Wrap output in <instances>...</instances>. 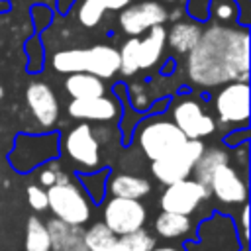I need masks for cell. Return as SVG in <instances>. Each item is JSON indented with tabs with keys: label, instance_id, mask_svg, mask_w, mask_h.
Here are the masks:
<instances>
[{
	"label": "cell",
	"instance_id": "obj_1",
	"mask_svg": "<svg viewBox=\"0 0 251 251\" xmlns=\"http://www.w3.org/2000/svg\"><path fill=\"white\" fill-rule=\"evenodd\" d=\"M186 75L198 86H224L233 80H249V31L214 24L202 31L188 51Z\"/></svg>",
	"mask_w": 251,
	"mask_h": 251
},
{
	"label": "cell",
	"instance_id": "obj_2",
	"mask_svg": "<svg viewBox=\"0 0 251 251\" xmlns=\"http://www.w3.org/2000/svg\"><path fill=\"white\" fill-rule=\"evenodd\" d=\"M167 43V29L163 24L153 25L147 29V35L143 39L129 37L120 49V73L126 76H131L139 69H151L163 55Z\"/></svg>",
	"mask_w": 251,
	"mask_h": 251
},
{
	"label": "cell",
	"instance_id": "obj_3",
	"mask_svg": "<svg viewBox=\"0 0 251 251\" xmlns=\"http://www.w3.org/2000/svg\"><path fill=\"white\" fill-rule=\"evenodd\" d=\"M59 157V135L57 133H18L14 139V149L8 161L14 171L29 173L43 163Z\"/></svg>",
	"mask_w": 251,
	"mask_h": 251
},
{
	"label": "cell",
	"instance_id": "obj_4",
	"mask_svg": "<svg viewBox=\"0 0 251 251\" xmlns=\"http://www.w3.org/2000/svg\"><path fill=\"white\" fill-rule=\"evenodd\" d=\"M184 251H241L235 222L227 214H212L196 227V239L186 241Z\"/></svg>",
	"mask_w": 251,
	"mask_h": 251
},
{
	"label": "cell",
	"instance_id": "obj_5",
	"mask_svg": "<svg viewBox=\"0 0 251 251\" xmlns=\"http://www.w3.org/2000/svg\"><path fill=\"white\" fill-rule=\"evenodd\" d=\"M47 208L55 218L75 226L86 224L92 214L90 200L84 188L80 184H75L73 180L57 182L47 188Z\"/></svg>",
	"mask_w": 251,
	"mask_h": 251
},
{
	"label": "cell",
	"instance_id": "obj_6",
	"mask_svg": "<svg viewBox=\"0 0 251 251\" xmlns=\"http://www.w3.org/2000/svg\"><path fill=\"white\" fill-rule=\"evenodd\" d=\"M188 137L171 120H147L137 127V143L149 161L178 149Z\"/></svg>",
	"mask_w": 251,
	"mask_h": 251
},
{
	"label": "cell",
	"instance_id": "obj_7",
	"mask_svg": "<svg viewBox=\"0 0 251 251\" xmlns=\"http://www.w3.org/2000/svg\"><path fill=\"white\" fill-rule=\"evenodd\" d=\"M63 149L78 173L100 169V143L88 122L75 126L63 139Z\"/></svg>",
	"mask_w": 251,
	"mask_h": 251
},
{
	"label": "cell",
	"instance_id": "obj_8",
	"mask_svg": "<svg viewBox=\"0 0 251 251\" xmlns=\"http://www.w3.org/2000/svg\"><path fill=\"white\" fill-rule=\"evenodd\" d=\"M202 151H204V145L200 139H186L173 153H169L157 161H151V173L163 184H171V182L188 178L192 175L194 163Z\"/></svg>",
	"mask_w": 251,
	"mask_h": 251
},
{
	"label": "cell",
	"instance_id": "obj_9",
	"mask_svg": "<svg viewBox=\"0 0 251 251\" xmlns=\"http://www.w3.org/2000/svg\"><path fill=\"white\" fill-rule=\"evenodd\" d=\"M102 222L116 233L126 235L141 229L147 222V208L141 204V200L135 198H122L112 196L102 210Z\"/></svg>",
	"mask_w": 251,
	"mask_h": 251
},
{
	"label": "cell",
	"instance_id": "obj_10",
	"mask_svg": "<svg viewBox=\"0 0 251 251\" xmlns=\"http://www.w3.org/2000/svg\"><path fill=\"white\" fill-rule=\"evenodd\" d=\"M214 110L222 124L247 127L249 124V84L233 80L224 84L214 96Z\"/></svg>",
	"mask_w": 251,
	"mask_h": 251
},
{
	"label": "cell",
	"instance_id": "obj_11",
	"mask_svg": "<svg viewBox=\"0 0 251 251\" xmlns=\"http://www.w3.org/2000/svg\"><path fill=\"white\" fill-rule=\"evenodd\" d=\"M208 198H210L208 186H204L194 178H182V180L165 184V190L161 194V208L163 212L190 216Z\"/></svg>",
	"mask_w": 251,
	"mask_h": 251
},
{
	"label": "cell",
	"instance_id": "obj_12",
	"mask_svg": "<svg viewBox=\"0 0 251 251\" xmlns=\"http://www.w3.org/2000/svg\"><path fill=\"white\" fill-rule=\"evenodd\" d=\"M188 139H202L216 131L214 118L202 110L198 100L182 98L173 108V120H171Z\"/></svg>",
	"mask_w": 251,
	"mask_h": 251
},
{
	"label": "cell",
	"instance_id": "obj_13",
	"mask_svg": "<svg viewBox=\"0 0 251 251\" xmlns=\"http://www.w3.org/2000/svg\"><path fill=\"white\" fill-rule=\"evenodd\" d=\"M169 20V12L163 4L147 0L139 4H129L120 10V27L129 37H139L149 27L165 24Z\"/></svg>",
	"mask_w": 251,
	"mask_h": 251
},
{
	"label": "cell",
	"instance_id": "obj_14",
	"mask_svg": "<svg viewBox=\"0 0 251 251\" xmlns=\"http://www.w3.org/2000/svg\"><path fill=\"white\" fill-rule=\"evenodd\" d=\"M208 190L210 196H214L218 202L222 204H243L247 202L249 196V188H247V180L245 176H241L237 173V169H233L229 163L220 165L208 180Z\"/></svg>",
	"mask_w": 251,
	"mask_h": 251
},
{
	"label": "cell",
	"instance_id": "obj_15",
	"mask_svg": "<svg viewBox=\"0 0 251 251\" xmlns=\"http://www.w3.org/2000/svg\"><path fill=\"white\" fill-rule=\"evenodd\" d=\"M25 102L41 127L51 129L59 122V102L49 84L31 82L25 88Z\"/></svg>",
	"mask_w": 251,
	"mask_h": 251
},
{
	"label": "cell",
	"instance_id": "obj_16",
	"mask_svg": "<svg viewBox=\"0 0 251 251\" xmlns=\"http://www.w3.org/2000/svg\"><path fill=\"white\" fill-rule=\"evenodd\" d=\"M69 116L84 122H112L120 116V102L106 94L94 98H73L69 104Z\"/></svg>",
	"mask_w": 251,
	"mask_h": 251
},
{
	"label": "cell",
	"instance_id": "obj_17",
	"mask_svg": "<svg viewBox=\"0 0 251 251\" xmlns=\"http://www.w3.org/2000/svg\"><path fill=\"white\" fill-rule=\"evenodd\" d=\"M47 233L51 251H88L84 245V229L80 226L53 218L47 222Z\"/></svg>",
	"mask_w": 251,
	"mask_h": 251
},
{
	"label": "cell",
	"instance_id": "obj_18",
	"mask_svg": "<svg viewBox=\"0 0 251 251\" xmlns=\"http://www.w3.org/2000/svg\"><path fill=\"white\" fill-rule=\"evenodd\" d=\"M120 71V53L110 45H94L84 49V73L98 78H112Z\"/></svg>",
	"mask_w": 251,
	"mask_h": 251
},
{
	"label": "cell",
	"instance_id": "obj_19",
	"mask_svg": "<svg viewBox=\"0 0 251 251\" xmlns=\"http://www.w3.org/2000/svg\"><path fill=\"white\" fill-rule=\"evenodd\" d=\"M106 190H110L112 196L141 200V198H145L151 192V182L145 176L120 173V175H114L112 178H108Z\"/></svg>",
	"mask_w": 251,
	"mask_h": 251
},
{
	"label": "cell",
	"instance_id": "obj_20",
	"mask_svg": "<svg viewBox=\"0 0 251 251\" xmlns=\"http://www.w3.org/2000/svg\"><path fill=\"white\" fill-rule=\"evenodd\" d=\"M198 24L200 22L194 20H176L167 31V43L171 45V49H175L176 53H188L202 35V27Z\"/></svg>",
	"mask_w": 251,
	"mask_h": 251
},
{
	"label": "cell",
	"instance_id": "obj_21",
	"mask_svg": "<svg viewBox=\"0 0 251 251\" xmlns=\"http://www.w3.org/2000/svg\"><path fill=\"white\" fill-rule=\"evenodd\" d=\"M65 90L71 94V98H94L106 94L102 78L90 73H71L65 80Z\"/></svg>",
	"mask_w": 251,
	"mask_h": 251
},
{
	"label": "cell",
	"instance_id": "obj_22",
	"mask_svg": "<svg viewBox=\"0 0 251 251\" xmlns=\"http://www.w3.org/2000/svg\"><path fill=\"white\" fill-rule=\"evenodd\" d=\"M153 229L163 239H176L190 233L192 222H190V216H184V214L161 212L153 222Z\"/></svg>",
	"mask_w": 251,
	"mask_h": 251
},
{
	"label": "cell",
	"instance_id": "obj_23",
	"mask_svg": "<svg viewBox=\"0 0 251 251\" xmlns=\"http://www.w3.org/2000/svg\"><path fill=\"white\" fill-rule=\"evenodd\" d=\"M224 163H229V155L226 149H220V147H204V151L200 153V157L196 159L194 163V169H192V175H194V180L202 182L204 186L208 184L210 180V175Z\"/></svg>",
	"mask_w": 251,
	"mask_h": 251
},
{
	"label": "cell",
	"instance_id": "obj_24",
	"mask_svg": "<svg viewBox=\"0 0 251 251\" xmlns=\"http://www.w3.org/2000/svg\"><path fill=\"white\" fill-rule=\"evenodd\" d=\"M108 178H110V171L108 169H96V171H90V173H78L80 186L84 188L88 200H92L94 204H100L104 200Z\"/></svg>",
	"mask_w": 251,
	"mask_h": 251
},
{
	"label": "cell",
	"instance_id": "obj_25",
	"mask_svg": "<svg viewBox=\"0 0 251 251\" xmlns=\"http://www.w3.org/2000/svg\"><path fill=\"white\" fill-rule=\"evenodd\" d=\"M51 67L61 75L84 73V49H61L51 57Z\"/></svg>",
	"mask_w": 251,
	"mask_h": 251
},
{
	"label": "cell",
	"instance_id": "obj_26",
	"mask_svg": "<svg viewBox=\"0 0 251 251\" xmlns=\"http://www.w3.org/2000/svg\"><path fill=\"white\" fill-rule=\"evenodd\" d=\"M118 235L104 222H96L92 227L84 231V245L88 251H110Z\"/></svg>",
	"mask_w": 251,
	"mask_h": 251
},
{
	"label": "cell",
	"instance_id": "obj_27",
	"mask_svg": "<svg viewBox=\"0 0 251 251\" xmlns=\"http://www.w3.org/2000/svg\"><path fill=\"white\" fill-rule=\"evenodd\" d=\"M25 251H51L47 226L37 218L29 216L25 226Z\"/></svg>",
	"mask_w": 251,
	"mask_h": 251
},
{
	"label": "cell",
	"instance_id": "obj_28",
	"mask_svg": "<svg viewBox=\"0 0 251 251\" xmlns=\"http://www.w3.org/2000/svg\"><path fill=\"white\" fill-rule=\"evenodd\" d=\"M155 245V239L151 233H147L143 227L133 231V233H126V235H118L114 247L110 251H149Z\"/></svg>",
	"mask_w": 251,
	"mask_h": 251
},
{
	"label": "cell",
	"instance_id": "obj_29",
	"mask_svg": "<svg viewBox=\"0 0 251 251\" xmlns=\"http://www.w3.org/2000/svg\"><path fill=\"white\" fill-rule=\"evenodd\" d=\"M106 12V6L102 0H82L78 6V22L84 27H96Z\"/></svg>",
	"mask_w": 251,
	"mask_h": 251
},
{
	"label": "cell",
	"instance_id": "obj_30",
	"mask_svg": "<svg viewBox=\"0 0 251 251\" xmlns=\"http://www.w3.org/2000/svg\"><path fill=\"white\" fill-rule=\"evenodd\" d=\"M210 10L218 22H233L239 16L237 0H210Z\"/></svg>",
	"mask_w": 251,
	"mask_h": 251
},
{
	"label": "cell",
	"instance_id": "obj_31",
	"mask_svg": "<svg viewBox=\"0 0 251 251\" xmlns=\"http://www.w3.org/2000/svg\"><path fill=\"white\" fill-rule=\"evenodd\" d=\"M67 180H71L69 178V175L65 173V171H61L55 163H51L49 161V165L39 173V182H41V186H51V184H57V182H67Z\"/></svg>",
	"mask_w": 251,
	"mask_h": 251
},
{
	"label": "cell",
	"instance_id": "obj_32",
	"mask_svg": "<svg viewBox=\"0 0 251 251\" xmlns=\"http://www.w3.org/2000/svg\"><path fill=\"white\" fill-rule=\"evenodd\" d=\"M25 194H27L29 206H31L35 212L47 210V190H45L43 186H39V184H29L27 190H25Z\"/></svg>",
	"mask_w": 251,
	"mask_h": 251
},
{
	"label": "cell",
	"instance_id": "obj_33",
	"mask_svg": "<svg viewBox=\"0 0 251 251\" xmlns=\"http://www.w3.org/2000/svg\"><path fill=\"white\" fill-rule=\"evenodd\" d=\"M184 12L194 22H204L210 16V0H188Z\"/></svg>",
	"mask_w": 251,
	"mask_h": 251
},
{
	"label": "cell",
	"instance_id": "obj_34",
	"mask_svg": "<svg viewBox=\"0 0 251 251\" xmlns=\"http://www.w3.org/2000/svg\"><path fill=\"white\" fill-rule=\"evenodd\" d=\"M127 104H131L135 110L139 112H145L149 106H151V100L147 98L145 90L139 88V84H131L129 90H127Z\"/></svg>",
	"mask_w": 251,
	"mask_h": 251
},
{
	"label": "cell",
	"instance_id": "obj_35",
	"mask_svg": "<svg viewBox=\"0 0 251 251\" xmlns=\"http://www.w3.org/2000/svg\"><path fill=\"white\" fill-rule=\"evenodd\" d=\"M27 53H29V73H39L41 65H43V57H41V43L37 41V37H31L25 45Z\"/></svg>",
	"mask_w": 251,
	"mask_h": 251
},
{
	"label": "cell",
	"instance_id": "obj_36",
	"mask_svg": "<svg viewBox=\"0 0 251 251\" xmlns=\"http://www.w3.org/2000/svg\"><path fill=\"white\" fill-rule=\"evenodd\" d=\"M247 231H249V204L243 202V208L239 212V229H237L243 247H249V233Z\"/></svg>",
	"mask_w": 251,
	"mask_h": 251
},
{
	"label": "cell",
	"instance_id": "obj_37",
	"mask_svg": "<svg viewBox=\"0 0 251 251\" xmlns=\"http://www.w3.org/2000/svg\"><path fill=\"white\" fill-rule=\"evenodd\" d=\"M31 16H33V22H35L37 29L45 27L51 22V12L47 10V6H33L31 8Z\"/></svg>",
	"mask_w": 251,
	"mask_h": 251
},
{
	"label": "cell",
	"instance_id": "obj_38",
	"mask_svg": "<svg viewBox=\"0 0 251 251\" xmlns=\"http://www.w3.org/2000/svg\"><path fill=\"white\" fill-rule=\"evenodd\" d=\"M247 141H249V129L247 127H243L239 131H231L224 137V143L229 147H237L239 143H247Z\"/></svg>",
	"mask_w": 251,
	"mask_h": 251
},
{
	"label": "cell",
	"instance_id": "obj_39",
	"mask_svg": "<svg viewBox=\"0 0 251 251\" xmlns=\"http://www.w3.org/2000/svg\"><path fill=\"white\" fill-rule=\"evenodd\" d=\"M106 10H124L126 6L131 4V0H102Z\"/></svg>",
	"mask_w": 251,
	"mask_h": 251
},
{
	"label": "cell",
	"instance_id": "obj_40",
	"mask_svg": "<svg viewBox=\"0 0 251 251\" xmlns=\"http://www.w3.org/2000/svg\"><path fill=\"white\" fill-rule=\"evenodd\" d=\"M149 251H184L182 245H153Z\"/></svg>",
	"mask_w": 251,
	"mask_h": 251
},
{
	"label": "cell",
	"instance_id": "obj_41",
	"mask_svg": "<svg viewBox=\"0 0 251 251\" xmlns=\"http://www.w3.org/2000/svg\"><path fill=\"white\" fill-rule=\"evenodd\" d=\"M73 4H75V0H57V10L61 14H67L73 8Z\"/></svg>",
	"mask_w": 251,
	"mask_h": 251
},
{
	"label": "cell",
	"instance_id": "obj_42",
	"mask_svg": "<svg viewBox=\"0 0 251 251\" xmlns=\"http://www.w3.org/2000/svg\"><path fill=\"white\" fill-rule=\"evenodd\" d=\"M2 96H4V88L0 86V98H2Z\"/></svg>",
	"mask_w": 251,
	"mask_h": 251
},
{
	"label": "cell",
	"instance_id": "obj_43",
	"mask_svg": "<svg viewBox=\"0 0 251 251\" xmlns=\"http://www.w3.org/2000/svg\"><path fill=\"white\" fill-rule=\"evenodd\" d=\"M247 249H249V247H241V251H247Z\"/></svg>",
	"mask_w": 251,
	"mask_h": 251
},
{
	"label": "cell",
	"instance_id": "obj_44",
	"mask_svg": "<svg viewBox=\"0 0 251 251\" xmlns=\"http://www.w3.org/2000/svg\"><path fill=\"white\" fill-rule=\"evenodd\" d=\"M165 2H176V0H165Z\"/></svg>",
	"mask_w": 251,
	"mask_h": 251
}]
</instances>
